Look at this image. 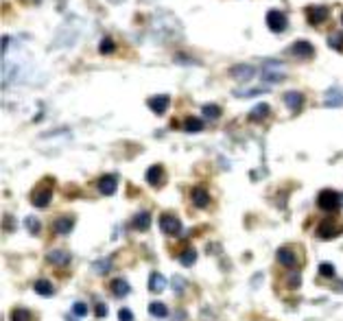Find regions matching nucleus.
<instances>
[{
  "mask_svg": "<svg viewBox=\"0 0 343 321\" xmlns=\"http://www.w3.org/2000/svg\"><path fill=\"white\" fill-rule=\"evenodd\" d=\"M53 199V179H44V184H40L31 195V203L35 208H46Z\"/></svg>",
  "mask_w": 343,
  "mask_h": 321,
  "instance_id": "f257e3e1",
  "label": "nucleus"
},
{
  "mask_svg": "<svg viewBox=\"0 0 343 321\" xmlns=\"http://www.w3.org/2000/svg\"><path fill=\"white\" fill-rule=\"evenodd\" d=\"M317 205H319L321 210H326V212H332L341 205V195L336 190L326 188V190H321L319 195H317Z\"/></svg>",
  "mask_w": 343,
  "mask_h": 321,
  "instance_id": "f03ea898",
  "label": "nucleus"
},
{
  "mask_svg": "<svg viewBox=\"0 0 343 321\" xmlns=\"http://www.w3.org/2000/svg\"><path fill=\"white\" fill-rule=\"evenodd\" d=\"M341 232H343L341 225H336L332 219H323L319 225H317V236L323 240H332L336 236H341Z\"/></svg>",
  "mask_w": 343,
  "mask_h": 321,
  "instance_id": "7ed1b4c3",
  "label": "nucleus"
},
{
  "mask_svg": "<svg viewBox=\"0 0 343 321\" xmlns=\"http://www.w3.org/2000/svg\"><path fill=\"white\" fill-rule=\"evenodd\" d=\"M160 229L168 236H179L182 234V223H179V219L173 214H162L160 216Z\"/></svg>",
  "mask_w": 343,
  "mask_h": 321,
  "instance_id": "20e7f679",
  "label": "nucleus"
},
{
  "mask_svg": "<svg viewBox=\"0 0 343 321\" xmlns=\"http://www.w3.org/2000/svg\"><path fill=\"white\" fill-rule=\"evenodd\" d=\"M328 16H330L328 7H315V5L306 7V20H308V24H312V27H319V24H323L328 20Z\"/></svg>",
  "mask_w": 343,
  "mask_h": 321,
  "instance_id": "39448f33",
  "label": "nucleus"
},
{
  "mask_svg": "<svg viewBox=\"0 0 343 321\" xmlns=\"http://www.w3.org/2000/svg\"><path fill=\"white\" fill-rule=\"evenodd\" d=\"M286 24H288V20H286V16L282 14V11L271 9V11L267 14V27L271 29L273 33H282V31H286Z\"/></svg>",
  "mask_w": 343,
  "mask_h": 321,
  "instance_id": "423d86ee",
  "label": "nucleus"
},
{
  "mask_svg": "<svg viewBox=\"0 0 343 321\" xmlns=\"http://www.w3.org/2000/svg\"><path fill=\"white\" fill-rule=\"evenodd\" d=\"M230 77L236 79V81H251L256 77V68L249 64H236L230 68Z\"/></svg>",
  "mask_w": 343,
  "mask_h": 321,
  "instance_id": "0eeeda50",
  "label": "nucleus"
},
{
  "mask_svg": "<svg viewBox=\"0 0 343 321\" xmlns=\"http://www.w3.org/2000/svg\"><path fill=\"white\" fill-rule=\"evenodd\" d=\"M278 262L284 266V269H295V266L299 264V258L291 247H280L278 249Z\"/></svg>",
  "mask_w": 343,
  "mask_h": 321,
  "instance_id": "6e6552de",
  "label": "nucleus"
},
{
  "mask_svg": "<svg viewBox=\"0 0 343 321\" xmlns=\"http://www.w3.org/2000/svg\"><path fill=\"white\" fill-rule=\"evenodd\" d=\"M264 81H269V83H278L284 79V70H282V64L280 62H269V64H264Z\"/></svg>",
  "mask_w": 343,
  "mask_h": 321,
  "instance_id": "1a4fd4ad",
  "label": "nucleus"
},
{
  "mask_svg": "<svg viewBox=\"0 0 343 321\" xmlns=\"http://www.w3.org/2000/svg\"><path fill=\"white\" fill-rule=\"evenodd\" d=\"M96 186H99V192L105 197H110L116 192V186H118V177L116 175H103L99 181H96Z\"/></svg>",
  "mask_w": 343,
  "mask_h": 321,
  "instance_id": "9d476101",
  "label": "nucleus"
},
{
  "mask_svg": "<svg viewBox=\"0 0 343 321\" xmlns=\"http://www.w3.org/2000/svg\"><path fill=\"white\" fill-rule=\"evenodd\" d=\"M291 55L302 57V59H310L312 55H315V48H312V44L308 40H297L295 44L291 46Z\"/></svg>",
  "mask_w": 343,
  "mask_h": 321,
  "instance_id": "9b49d317",
  "label": "nucleus"
},
{
  "mask_svg": "<svg viewBox=\"0 0 343 321\" xmlns=\"http://www.w3.org/2000/svg\"><path fill=\"white\" fill-rule=\"evenodd\" d=\"M72 227H75V219H72V216H59V219L53 223V232L59 234V236L70 234Z\"/></svg>",
  "mask_w": 343,
  "mask_h": 321,
  "instance_id": "f8f14e48",
  "label": "nucleus"
},
{
  "mask_svg": "<svg viewBox=\"0 0 343 321\" xmlns=\"http://www.w3.org/2000/svg\"><path fill=\"white\" fill-rule=\"evenodd\" d=\"M168 103H171L168 94H158V96H151V99H149V107H151L153 114H164L168 110Z\"/></svg>",
  "mask_w": 343,
  "mask_h": 321,
  "instance_id": "ddd939ff",
  "label": "nucleus"
},
{
  "mask_svg": "<svg viewBox=\"0 0 343 321\" xmlns=\"http://www.w3.org/2000/svg\"><path fill=\"white\" fill-rule=\"evenodd\" d=\"M284 105L291 112H299L304 107V94L302 92H286L284 94Z\"/></svg>",
  "mask_w": 343,
  "mask_h": 321,
  "instance_id": "4468645a",
  "label": "nucleus"
},
{
  "mask_svg": "<svg viewBox=\"0 0 343 321\" xmlns=\"http://www.w3.org/2000/svg\"><path fill=\"white\" fill-rule=\"evenodd\" d=\"M70 260H72V256L68 251H64V249L48 251V262L55 264V266H66V264H70Z\"/></svg>",
  "mask_w": 343,
  "mask_h": 321,
  "instance_id": "2eb2a0df",
  "label": "nucleus"
},
{
  "mask_svg": "<svg viewBox=\"0 0 343 321\" xmlns=\"http://www.w3.org/2000/svg\"><path fill=\"white\" fill-rule=\"evenodd\" d=\"M147 181L153 186V188H158L160 184H164V168H162L160 164H153L147 171Z\"/></svg>",
  "mask_w": 343,
  "mask_h": 321,
  "instance_id": "dca6fc26",
  "label": "nucleus"
},
{
  "mask_svg": "<svg viewBox=\"0 0 343 321\" xmlns=\"http://www.w3.org/2000/svg\"><path fill=\"white\" fill-rule=\"evenodd\" d=\"M190 199H192V203H195L197 208H208L210 205V195H208L206 188H192Z\"/></svg>",
  "mask_w": 343,
  "mask_h": 321,
  "instance_id": "f3484780",
  "label": "nucleus"
},
{
  "mask_svg": "<svg viewBox=\"0 0 343 321\" xmlns=\"http://www.w3.org/2000/svg\"><path fill=\"white\" fill-rule=\"evenodd\" d=\"M323 105L326 107H341L343 105V94L339 88H332L326 92V99H323Z\"/></svg>",
  "mask_w": 343,
  "mask_h": 321,
  "instance_id": "a211bd4d",
  "label": "nucleus"
},
{
  "mask_svg": "<svg viewBox=\"0 0 343 321\" xmlns=\"http://www.w3.org/2000/svg\"><path fill=\"white\" fill-rule=\"evenodd\" d=\"M164 286H166V280L162 273L149 275V290H151V293H160V290H164Z\"/></svg>",
  "mask_w": 343,
  "mask_h": 321,
  "instance_id": "6ab92c4d",
  "label": "nucleus"
},
{
  "mask_svg": "<svg viewBox=\"0 0 343 321\" xmlns=\"http://www.w3.org/2000/svg\"><path fill=\"white\" fill-rule=\"evenodd\" d=\"M131 225H134L138 232H144V229H149V225H151V216H149V212H140V214H136Z\"/></svg>",
  "mask_w": 343,
  "mask_h": 321,
  "instance_id": "aec40b11",
  "label": "nucleus"
},
{
  "mask_svg": "<svg viewBox=\"0 0 343 321\" xmlns=\"http://www.w3.org/2000/svg\"><path fill=\"white\" fill-rule=\"evenodd\" d=\"M269 112H271V107L267 105V103H260V105H256L254 110L249 112V120H262V118H267L269 116Z\"/></svg>",
  "mask_w": 343,
  "mask_h": 321,
  "instance_id": "412c9836",
  "label": "nucleus"
},
{
  "mask_svg": "<svg viewBox=\"0 0 343 321\" xmlns=\"http://www.w3.org/2000/svg\"><path fill=\"white\" fill-rule=\"evenodd\" d=\"M112 293L116 295V297H125V295L129 293V284H127V280H120V277H116V280L112 282Z\"/></svg>",
  "mask_w": 343,
  "mask_h": 321,
  "instance_id": "4be33fe9",
  "label": "nucleus"
},
{
  "mask_svg": "<svg viewBox=\"0 0 343 321\" xmlns=\"http://www.w3.org/2000/svg\"><path fill=\"white\" fill-rule=\"evenodd\" d=\"M35 293H38V295H44V297H51V295L55 293V288H53L51 282L38 280V282H35Z\"/></svg>",
  "mask_w": 343,
  "mask_h": 321,
  "instance_id": "5701e85b",
  "label": "nucleus"
},
{
  "mask_svg": "<svg viewBox=\"0 0 343 321\" xmlns=\"http://www.w3.org/2000/svg\"><path fill=\"white\" fill-rule=\"evenodd\" d=\"M184 129L188 131V133H197V131L203 129V123L197 116H188V118L184 120Z\"/></svg>",
  "mask_w": 343,
  "mask_h": 321,
  "instance_id": "b1692460",
  "label": "nucleus"
},
{
  "mask_svg": "<svg viewBox=\"0 0 343 321\" xmlns=\"http://www.w3.org/2000/svg\"><path fill=\"white\" fill-rule=\"evenodd\" d=\"M149 312H151L153 317L162 319V317H166V314H168V308L162 304V301H151V304H149Z\"/></svg>",
  "mask_w": 343,
  "mask_h": 321,
  "instance_id": "393cba45",
  "label": "nucleus"
},
{
  "mask_svg": "<svg viewBox=\"0 0 343 321\" xmlns=\"http://www.w3.org/2000/svg\"><path fill=\"white\" fill-rule=\"evenodd\" d=\"M11 321H33V314L27 308H14L11 310Z\"/></svg>",
  "mask_w": 343,
  "mask_h": 321,
  "instance_id": "a878e982",
  "label": "nucleus"
},
{
  "mask_svg": "<svg viewBox=\"0 0 343 321\" xmlns=\"http://www.w3.org/2000/svg\"><path fill=\"white\" fill-rule=\"evenodd\" d=\"M328 46L330 48H336V51H343V33L328 35Z\"/></svg>",
  "mask_w": 343,
  "mask_h": 321,
  "instance_id": "bb28decb",
  "label": "nucleus"
},
{
  "mask_svg": "<svg viewBox=\"0 0 343 321\" xmlns=\"http://www.w3.org/2000/svg\"><path fill=\"white\" fill-rule=\"evenodd\" d=\"M286 284H288V288H297V286H299V284H302V275H299V273H297V271H295V269H293V271H291V273H288V275H286Z\"/></svg>",
  "mask_w": 343,
  "mask_h": 321,
  "instance_id": "cd10ccee",
  "label": "nucleus"
},
{
  "mask_svg": "<svg viewBox=\"0 0 343 321\" xmlns=\"http://www.w3.org/2000/svg\"><path fill=\"white\" fill-rule=\"evenodd\" d=\"M238 96V99H249V96H260L264 94V90L262 88H256V90H238V92H234Z\"/></svg>",
  "mask_w": 343,
  "mask_h": 321,
  "instance_id": "c85d7f7f",
  "label": "nucleus"
},
{
  "mask_svg": "<svg viewBox=\"0 0 343 321\" xmlns=\"http://www.w3.org/2000/svg\"><path fill=\"white\" fill-rule=\"evenodd\" d=\"M203 114H206L208 118H219L221 116V107L210 103V105H203Z\"/></svg>",
  "mask_w": 343,
  "mask_h": 321,
  "instance_id": "c756f323",
  "label": "nucleus"
},
{
  "mask_svg": "<svg viewBox=\"0 0 343 321\" xmlns=\"http://www.w3.org/2000/svg\"><path fill=\"white\" fill-rule=\"evenodd\" d=\"M179 260H182V264L188 266V264H192V262L197 260V251H195V249H186L182 256H179Z\"/></svg>",
  "mask_w": 343,
  "mask_h": 321,
  "instance_id": "7c9ffc66",
  "label": "nucleus"
},
{
  "mask_svg": "<svg viewBox=\"0 0 343 321\" xmlns=\"http://www.w3.org/2000/svg\"><path fill=\"white\" fill-rule=\"evenodd\" d=\"M27 227H29V232L35 234V236H38V234H40V229H42L40 221L35 219V216H29V219H27Z\"/></svg>",
  "mask_w": 343,
  "mask_h": 321,
  "instance_id": "2f4dec72",
  "label": "nucleus"
},
{
  "mask_svg": "<svg viewBox=\"0 0 343 321\" xmlns=\"http://www.w3.org/2000/svg\"><path fill=\"white\" fill-rule=\"evenodd\" d=\"M114 48H116V44H114V40L112 38H105L103 42H101V46H99V51L103 53V55H107V53H112Z\"/></svg>",
  "mask_w": 343,
  "mask_h": 321,
  "instance_id": "473e14b6",
  "label": "nucleus"
},
{
  "mask_svg": "<svg viewBox=\"0 0 343 321\" xmlns=\"http://www.w3.org/2000/svg\"><path fill=\"white\" fill-rule=\"evenodd\" d=\"M92 266L99 271V273H107V271L112 269V260H99V262H94Z\"/></svg>",
  "mask_w": 343,
  "mask_h": 321,
  "instance_id": "72a5a7b5",
  "label": "nucleus"
},
{
  "mask_svg": "<svg viewBox=\"0 0 343 321\" xmlns=\"http://www.w3.org/2000/svg\"><path fill=\"white\" fill-rule=\"evenodd\" d=\"M319 273L323 277H332L334 275V266L330 264V262H323V264H319Z\"/></svg>",
  "mask_w": 343,
  "mask_h": 321,
  "instance_id": "f704fd0d",
  "label": "nucleus"
},
{
  "mask_svg": "<svg viewBox=\"0 0 343 321\" xmlns=\"http://www.w3.org/2000/svg\"><path fill=\"white\" fill-rule=\"evenodd\" d=\"M72 312H75L77 317H83V314L88 312V306H86V304H81V301H77V304L72 306Z\"/></svg>",
  "mask_w": 343,
  "mask_h": 321,
  "instance_id": "c9c22d12",
  "label": "nucleus"
},
{
  "mask_svg": "<svg viewBox=\"0 0 343 321\" xmlns=\"http://www.w3.org/2000/svg\"><path fill=\"white\" fill-rule=\"evenodd\" d=\"M173 286H175L177 293H182V290L186 288V280H184V277H179V275H175V277H173Z\"/></svg>",
  "mask_w": 343,
  "mask_h": 321,
  "instance_id": "e433bc0d",
  "label": "nucleus"
},
{
  "mask_svg": "<svg viewBox=\"0 0 343 321\" xmlns=\"http://www.w3.org/2000/svg\"><path fill=\"white\" fill-rule=\"evenodd\" d=\"M118 319H120V321H134V312H131V310H127V308H120Z\"/></svg>",
  "mask_w": 343,
  "mask_h": 321,
  "instance_id": "4c0bfd02",
  "label": "nucleus"
},
{
  "mask_svg": "<svg viewBox=\"0 0 343 321\" xmlns=\"http://www.w3.org/2000/svg\"><path fill=\"white\" fill-rule=\"evenodd\" d=\"M105 312H107V310H105V306H103V304L96 306V314H99V317H105Z\"/></svg>",
  "mask_w": 343,
  "mask_h": 321,
  "instance_id": "58836bf2",
  "label": "nucleus"
},
{
  "mask_svg": "<svg viewBox=\"0 0 343 321\" xmlns=\"http://www.w3.org/2000/svg\"><path fill=\"white\" fill-rule=\"evenodd\" d=\"M9 48V38H3V55H5V51Z\"/></svg>",
  "mask_w": 343,
  "mask_h": 321,
  "instance_id": "ea45409f",
  "label": "nucleus"
},
{
  "mask_svg": "<svg viewBox=\"0 0 343 321\" xmlns=\"http://www.w3.org/2000/svg\"><path fill=\"white\" fill-rule=\"evenodd\" d=\"M341 24H343V16H341Z\"/></svg>",
  "mask_w": 343,
  "mask_h": 321,
  "instance_id": "a19ab883",
  "label": "nucleus"
}]
</instances>
